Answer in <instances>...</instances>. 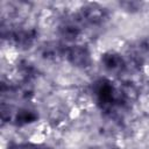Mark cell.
<instances>
[{
	"mask_svg": "<svg viewBox=\"0 0 149 149\" xmlns=\"http://www.w3.org/2000/svg\"><path fill=\"white\" fill-rule=\"evenodd\" d=\"M65 50H66V45L56 42H50L42 48V56L47 59L56 61L65 56Z\"/></svg>",
	"mask_w": 149,
	"mask_h": 149,
	"instance_id": "obj_8",
	"label": "cell"
},
{
	"mask_svg": "<svg viewBox=\"0 0 149 149\" xmlns=\"http://www.w3.org/2000/svg\"><path fill=\"white\" fill-rule=\"evenodd\" d=\"M83 26L84 24L79 20L78 15L69 17V19H65L62 22V24L59 26V34L66 41H73L80 35Z\"/></svg>",
	"mask_w": 149,
	"mask_h": 149,
	"instance_id": "obj_6",
	"label": "cell"
},
{
	"mask_svg": "<svg viewBox=\"0 0 149 149\" xmlns=\"http://www.w3.org/2000/svg\"><path fill=\"white\" fill-rule=\"evenodd\" d=\"M64 58L77 68H87L91 64V54L88 49L80 44L66 47Z\"/></svg>",
	"mask_w": 149,
	"mask_h": 149,
	"instance_id": "obj_5",
	"label": "cell"
},
{
	"mask_svg": "<svg viewBox=\"0 0 149 149\" xmlns=\"http://www.w3.org/2000/svg\"><path fill=\"white\" fill-rule=\"evenodd\" d=\"M92 91L97 105L102 112L107 114L116 112L118 108L125 107L129 102L121 88V85L115 86L111 80L106 78H101L94 81Z\"/></svg>",
	"mask_w": 149,
	"mask_h": 149,
	"instance_id": "obj_1",
	"label": "cell"
},
{
	"mask_svg": "<svg viewBox=\"0 0 149 149\" xmlns=\"http://www.w3.org/2000/svg\"><path fill=\"white\" fill-rule=\"evenodd\" d=\"M10 149H50L44 146H33V144H20V146H14Z\"/></svg>",
	"mask_w": 149,
	"mask_h": 149,
	"instance_id": "obj_9",
	"label": "cell"
},
{
	"mask_svg": "<svg viewBox=\"0 0 149 149\" xmlns=\"http://www.w3.org/2000/svg\"><path fill=\"white\" fill-rule=\"evenodd\" d=\"M101 63H102V66L111 73H115V74H119L121 72H123L128 64L127 62L125 61V58L116 54V52H106L102 55L101 57Z\"/></svg>",
	"mask_w": 149,
	"mask_h": 149,
	"instance_id": "obj_7",
	"label": "cell"
},
{
	"mask_svg": "<svg viewBox=\"0 0 149 149\" xmlns=\"http://www.w3.org/2000/svg\"><path fill=\"white\" fill-rule=\"evenodd\" d=\"M5 38H8V41L20 49H29L36 38V31L34 29L28 28H16V29H9L7 35L3 36Z\"/></svg>",
	"mask_w": 149,
	"mask_h": 149,
	"instance_id": "obj_4",
	"label": "cell"
},
{
	"mask_svg": "<svg viewBox=\"0 0 149 149\" xmlns=\"http://www.w3.org/2000/svg\"><path fill=\"white\" fill-rule=\"evenodd\" d=\"M1 118L2 120H8L17 126H23L31 123L37 120L38 115L35 111L28 108H14L12 106H1Z\"/></svg>",
	"mask_w": 149,
	"mask_h": 149,
	"instance_id": "obj_2",
	"label": "cell"
},
{
	"mask_svg": "<svg viewBox=\"0 0 149 149\" xmlns=\"http://www.w3.org/2000/svg\"><path fill=\"white\" fill-rule=\"evenodd\" d=\"M83 24L98 26L101 24L107 19L106 9L98 3H87L80 8V12L77 14Z\"/></svg>",
	"mask_w": 149,
	"mask_h": 149,
	"instance_id": "obj_3",
	"label": "cell"
}]
</instances>
